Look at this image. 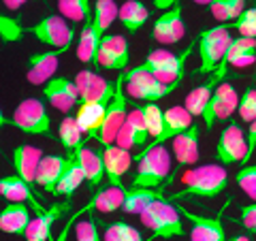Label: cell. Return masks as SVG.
Instances as JSON below:
<instances>
[{
  "mask_svg": "<svg viewBox=\"0 0 256 241\" xmlns=\"http://www.w3.org/2000/svg\"><path fill=\"white\" fill-rule=\"evenodd\" d=\"M184 190L175 194L180 196H198V198H216L228 186V173L222 164H201L188 168L182 175Z\"/></svg>",
  "mask_w": 256,
  "mask_h": 241,
  "instance_id": "6da1fadb",
  "label": "cell"
},
{
  "mask_svg": "<svg viewBox=\"0 0 256 241\" xmlns=\"http://www.w3.org/2000/svg\"><path fill=\"white\" fill-rule=\"evenodd\" d=\"M137 173L130 188H162L171 184V154L164 146L154 148L146 154H137Z\"/></svg>",
  "mask_w": 256,
  "mask_h": 241,
  "instance_id": "7a4b0ae2",
  "label": "cell"
},
{
  "mask_svg": "<svg viewBox=\"0 0 256 241\" xmlns=\"http://www.w3.org/2000/svg\"><path fill=\"white\" fill-rule=\"evenodd\" d=\"M141 224L152 230V237L162 239H175L184 235V224L180 218V210L169 198H160L152 203L141 216Z\"/></svg>",
  "mask_w": 256,
  "mask_h": 241,
  "instance_id": "3957f363",
  "label": "cell"
},
{
  "mask_svg": "<svg viewBox=\"0 0 256 241\" xmlns=\"http://www.w3.org/2000/svg\"><path fill=\"white\" fill-rule=\"evenodd\" d=\"M230 41H233V36H230V28L226 24L203 30L201 34H198V58H201L198 73L212 75L214 70L220 66V62L224 60Z\"/></svg>",
  "mask_w": 256,
  "mask_h": 241,
  "instance_id": "277c9868",
  "label": "cell"
},
{
  "mask_svg": "<svg viewBox=\"0 0 256 241\" xmlns=\"http://www.w3.org/2000/svg\"><path fill=\"white\" fill-rule=\"evenodd\" d=\"M124 82H126V75L120 73V77L116 79V94H114V98H111L109 105H107L105 122H102L100 136H98V143L102 148L114 146L120 130H122L124 122H126V118H128V102H126Z\"/></svg>",
  "mask_w": 256,
  "mask_h": 241,
  "instance_id": "5b68a950",
  "label": "cell"
},
{
  "mask_svg": "<svg viewBox=\"0 0 256 241\" xmlns=\"http://www.w3.org/2000/svg\"><path fill=\"white\" fill-rule=\"evenodd\" d=\"M11 124L26 134H52V120L41 98H24L13 111Z\"/></svg>",
  "mask_w": 256,
  "mask_h": 241,
  "instance_id": "8992f818",
  "label": "cell"
},
{
  "mask_svg": "<svg viewBox=\"0 0 256 241\" xmlns=\"http://www.w3.org/2000/svg\"><path fill=\"white\" fill-rule=\"evenodd\" d=\"M126 75V82H124V90L126 94L134 100H146V102H156L164 96H169L178 86H166L162 82L143 70L141 66H134L132 70H128Z\"/></svg>",
  "mask_w": 256,
  "mask_h": 241,
  "instance_id": "52a82bcc",
  "label": "cell"
},
{
  "mask_svg": "<svg viewBox=\"0 0 256 241\" xmlns=\"http://www.w3.org/2000/svg\"><path fill=\"white\" fill-rule=\"evenodd\" d=\"M26 32L34 34L41 43L54 47V50H68L75 36V30L68 26V22L62 15H47V18L28 26Z\"/></svg>",
  "mask_w": 256,
  "mask_h": 241,
  "instance_id": "ba28073f",
  "label": "cell"
},
{
  "mask_svg": "<svg viewBox=\"0 0 256 241\" xmlns=\"http://www.w3.org/2000/svg\"><path fill=\"white\" fill-rule=\"evenodd\" d=\"M237 107H239L237 90L230 84L222 82L218 88H216L212 100L207 102V109L203 114V122L207 126V130H212V128L218 122H222V120H228L237 111Z\"/></svg>",
  "mask_w": 256,
  "mask_h": 241,
  "instance_id": "9c48e42d",
  "label": "cell"
},
{
  "mask_svg": "<svg viewBox=\"0 0 256 241\" xmlns=\"http://www.w3.org/2000/svg\"><path fill=\"white\" fill-rule=\"evenodd\" d=\"M248 150V139L244 134V128L237 122L228 124L222 130L218 143H216V158L220 164H237L244 162Z\"/></svg>",
  "mask_w": 256,
  "mask_h": 241,
  "instance_id": "30bf717a",
  "label": "cell"
},
{
  "mask_svg": "<svg viewBox=\"0 0 256 241\" xmlns=\"http://www.w3.org/2000/svg\"><path fill=\"white\" fill-rule=\"evenodd\" d=\"M77 90H79V105L82 102H98V105H107L116 94V82L111 84L105 77L96 75L94 70L86 68L75 79Z\"/></svg>",
  "mask_w": 256,
  "mask_h": 241,
  "instance_id": "8fae6325",
  "label": "cell"
},
{
  "mask_svg": "<svg viewBox=\"0 0 256 241\" xmlns=\"http://www.w3.org/2000/svg\"><path fill=\"white\" fill-rule=\"evenodd\" d=\"M226 68H228V62L226 60H222L220 62V66L214 70V73L205 79V82L201 86H196L194 90H190L188 96L184 98V107L188 109V114L192 118H203L205 114V109H207V102L212 100V96L216 92V88H218L222 82H224V77H226Z\"/></svg>",
  "mask_w": 256,
  "mask_h": 241,
  "instance_id": "7c38bea8",
  "label": "cell"
},
{
  "mask_svg": "<svg viewBox=\"0 0 256 241\" xmlns=\"http://www.w3.org/2000/svg\"><path fill=\"white\" fill-rule=\"evenodd\" d=\"M192 126V116L188 114V109L186 107H169L164 111V116H162V128H160V132L158 136H154L146 148H143L139 154H146V152L150 150H154V148H160V146H164V141H173L175 136H180L182 132H186L188 128Z\"/></svg>",
  "mask_w": 256,
  "mask_h": 241,
  "instance_id": "4fadbf2b",
  "label": "cell"
},
{
  "mask_svg": "<svg viewBox=\"0 0 256 241\" xmlns=\"http://www.w3.org/2000/svg\"><path fill=\"white\" fill-rule=\"evenodd\" d=\"M128 60H130V54H128L126 36L111 34V36L102 38L94 64H98V66H102V68H111V70L124 73V68L128 66Z\"/></svg>",
  "mask_w": 256,
  "mask_h": 241,
  "instance_id": "5bb4252c",
  "label": "cell"
},
{
  "mask_svg": "<svg viewBox=\"0 0 256 241\" xmlns=\"http://www.w3.org/2000/svg\"><path fill=\"white\" fill-rule=\"evenodd\" d=\"M43 96L54 109L68 114L75 105H79V90L77 84L68 77H54L52 82H47L43 88Z\"/></svg>",
  "mask_w": 256,
  "mask_h": 241,
  "instance_id": "9a60e30c",
  "label": "cell"
},
{
  "mask_svg": "<svg viewBox=\"0 0 256 241\" xmlns=\"http://www.w3.org/2000/svg\"><path fill=\"white\" fill-rule=\"evenodd\" d=\"M180 214L186 218L190 226V241H226V230L220 216H196L184 207H178Z\"/></svg>",
  "mask_w": 256,
  "mask_h": 241,
  "instance_id": "2e32d148",
  "label": "cell"
},
{
  "mask_svg": "<svg viewBox=\"0 0 256 241\" xmlns=\"http://www.w3.org/2000/svg\"><path fill=\"white\" fill-rule=\"evenodd\" d=\"M66 50H52V52H41V54H32L28 58L26 66V79L32 86H45L47 82H52L56 70H58L60 56Z\"/></svg>",
  "mask_w": 256,
  "mask_h": 241,
  "instance_id": "e0dca14e",
  "label": "cell"
},
{
  "mask_svg": "<svg viewBox=\"0 0 256 241\" xmlns=\"http://www.w3.org/2000/svg\"><path fill=\"white\" fill-rule=\"evenodd\" d=\"M150 139L152 136H150V130L146 126V120H143V111H141V107H137L128 114L122 130H120L118 139H116V146L130 152L132 148H146L150 143Z\"/></svg>",
  "mask_w": 256,
  "mask_h": 241,
  "instance_id": "ac0fdd59",
  "label": "cell"
},
{
  "mask_svg": "<svg viewBox=\"0 0 256 241\" xmlns=\"http://www.w3.org/2000/svg\"><path fill=\"white\" fill-rule=\"evenodd\" d=\"M68 210H70V198H66L64 203H56L52 207H45L43 212H36V216L30 220L26 235H24L26 241H50L56 220H58L62 214H66Z\"/></svg>",
  "mask_w": 256,
  "mask_h": 241,
  "instance_id": "d6986e66",
  "label": "cell"
},
{
  "mask_svg": "<svg viewBox=\"0 0 256 241\" xmlns=\"http://www.w3.org/2000/svg\"><path fill=\"white\" fill-rule=\"evenodd\" d=\"M152 34L158 43L162 45H173L180 43L184 36H186V26H184L182 20V6H171L169 11H164L160 18L154 22V30Z\"/></svg>",
  "mask_w": 256,
  "mask_h": 241,
  "instance_id": "ffe728a7",
  "label": "cell"
},
{
  "mask_svg": "<svg viewBox=\"0 0 256 241\" xmlns=\"http://www.w3.org/2000/svg\"><path fill=\"white\" fill-rule=\"evenodd\" d=\"M102 160H105V178L109 180V184L124 188V175L132 164L130 152L114 143V146L102 148Z\"/></svg>",
  "mask_w": 256,
  "mask_h": 241,
  "instance_id": "44dd1931",
  "label": "cell"
},
{
  "mask_svg": "<svg viewBox=\"0 0 256 241\" xmlns=\"http://www.w3.org/2000/svg\"><path fill=\"white\" fill-rule=\"evenodd\" d=\"M68 164V154H50V156H43L41 164H38V171H36V186L50 192V194L56 196V186L62 178L64 168Z\"/></svg>",
  "mask_w": 256,
  "mask_h": 241,
  "instance_id": "7402d4cb",
  "label": "cell"
},
{
  "mask_svg": "<svg viewBox=\"0 0 256 241\" xmlns=\"http://www.w3.org/2000/svg\"><path fill=\"white\" fill-rule=\"evenodd\" d=\"M0 196L6 198L9 203H26L34 212H43L45 210V207L36 200V196L32 194V186L26 180H22L20 175L0 178Z\"/></svg>",
  "mask_w": 256,
  "mask_h": 241,
  "instance_id": "603a6c76",
  "label": "cell"
},
{
  "mask_svg": "<svg viewBox=\"0 0 256 241\" xmlns=\"http://www.w3.org/2000/svg\"><path fill=\"white\" fill-rule=\"evenodd\" d=\"M73 154L77 158L79 166L84 168L88 186H90L92 190L96 186H100V182L105 180V160H102V152H96V150L88 148L84 143V146H79Z\"/></svg>",
  "mask_w": 256,
  "mask_h": 241,
  "instance_id": "cb8c5ba5",
  "label": "cell"
},
{
  "mask_svg": "<svg viewBox=\"0 0 256 241\" xmlns=\"http://www.w3.org/2000/svg\"><path fill=\"white\" fill-rule=\"evenodd\" d=\"M43 160V152L34 146H18L13 150V168L15 175L26 180L30 186L36 182V171Z\"/></svg>",
  "mask_w": 256,
  "mask_h": 241,
  "instance_id": "d4e9b609",
  "label": "cell"
},
{
  "mask_svg": "<svg viewBox=\"0 0 256 241\" xmlns=\"http://www.w3.org/2000/svg\"><path fill=\"white\" fill-rule=\"evenodd\" d=\"M30 205L26 203H9L0 212V230L6 235L24 237L30 226Z\"/></svg>",
  "mask_w": 256,
  "mask_h": 241,
  "instance_id": "484cf974",
  "label": "cell"
},
{
  "mask_svg": "<svg viewBox=\"0 0 256 241\" xmlns=\"http://www.w3.org/2000/svg\"><path fill=\"white\" fill-rule=\"evenodd\" d=\"M107 105H98V102H82V105H79L75 118H77V124L82 126L86 139H96L98 141L102 122H105Z\"/></svg>",
  "mask_w": 256,
  "mask_h": 241,
  "instance_id": "4316f807",
  "label": "cell"
},
{
  "mask_svg": "<svg viewBox=\"0 0 256 241\" xmlns=\"http://www.w3.org/2000/svg\"><path fill=\"white\" fill-rule=\"evenodd\" d=\"M105 38V32H102L96 22L90 18L86 24L82 32H79V43H77V60H82L84 64L96 62V54H98V47Z\"/></svg>",
  "mask_w": 256,
  "mask_h": 241,
  "instance_id": "83f0119b",
  "label": "cell"
},
{
  "mask_svg": "<svg viewBox=\"0 0 256 241\" xmlns=\"http://www.w3.org/2000/svg\"><path fill=\"white\" fill-rule=\"evenodd\" d=\"M164 188H169V186H162V188H130V190H126L122 212L124 214H132V216H141L152 203L164 198Z\"/></svg>",
  "mask_w": 256,
  "mask_h": 241,
  "instance_id": "f1b7e54d",
  "label": "cell"
},
{
  "mask_svg": "<svg viewBox=\"0 0 256 241\" xmlns=\"http://www.w3.org/2000/svg\"><path fill=\"white\" fill-rule=\"evenodd\" d=\"M173 154L180 166L196 164L198 160V126L192 124L186 132L173 139Z\"/></svg>",
  "mask_w": 256,
  "mask_h": 241,
  "instance_id": "f546056e",
  "label": "cell"
},
{
  "mask_svg": "<svg viewBox=\"0 0 256 241\" xmlns=\"http://www.w3.org/2000/svg\"><path fill=\"white\" fill-rule=\"evenodd\" d=\"M224 60L228 62V66H248V64L256 62V38L235 36L228 45Z\"/></svg>",
  "mask_w": 256,
  "mask_h": 241,
  "instance_id": "4dcf8cb0",
  "label": "cell"
},
{
  "mask_svg": "<svg viewBox=\"0 0 256 241\" xmlns=\"http://www.w3.org/2000/svg\"><path fill=\"white\" fill-rule=\"evenodd\" d=\"M84 182H86L84 168L79 166L75 154L70 152V154H68V164H66V168H64L62 178L58 182V186H56V196H66V198H70V196L75 194V190L82 186Z\"/></svg>",
  "mask_w": 256,
  "mask_h": 241,
  "instance_id": "1f68e13d",
  "label": "cell"
},
{
  "mask_svg": "<svg viewBox=\"0 0 256 241\" xmlns=\"http://www.w3.org/2000/svg\"><path fill=\"white\" fill-rule=\"evenodd\" d=\"M118 20L122 22V26L128 32H139L146 26V22L150 20V9L141 0H126V2L120 6Z\"/></svg>",
  "mask_w": 256,
  "mask_h": 241,
  "instance_id": "d6a6232c",
  "label": "cell"
},
{
  "mask_svg": "<svg viewBox=\"0 0 256 241\" xmlns=\"http://www.w3.org/2000/svg\"><path fill=\"white\" fill-rule=\"evenodd\" d=\"M194 45H196V43H190L180 56H173V58L166 62L162 68L156 70L154 77L158 79V82H162V84H166V86H180L182 77H184V68H186V62H188V58H190L192 50H194Z\"/></svg>",
  "mask_w": 256,
  "mask_h": 241,
  "instance_id": "836d02e7",
  "label": "cell"
},
{
  "mask_svg": "<svg viewBox=\"0 0 256 241\" xmlns=\"http://www.w3.org/2000/svg\"><path fill=\"white\" fill-rule=\"evenodd\" d=\"M124 196H126V188H122V186H111V184H109L105 190H98L90 198V205L94 207V210L102 212V214H111V212L122 210Z\"/></svg>",
  "mask_w": 256,
  "mask_h": 241,
  "instance_id": "e575fe53",
  "label": "cell"
},
{
  "mask_svg": "<svg viewBox=\"0 0 256 241\" xmlns=\"http://www.w3.org/2000/svg\"><path fill=\"white\" fill-rule=\"evenodd\" d=\"M58 139L64 148H66V152L70 154V152H75L79 146H84V143L88 141L86 134L82 130V126L77 124V118L73 116H66L60 122V128H58Z\"/></svg>",
  "mask_w": 256,
  "mask_h": 241,
  "instance_id": "d590c367",
  "label": "cell"
},
{
  "mask_svg": "<svg viewBox=\"0 0 256 241\" xmlns=\"http://www.w3.org/2000/svg\"><path fill=\"white\" fill-rule=\"evenodd\" d=\"M58 11L64 20L73 24H86L92 18L90 0H58Z\"/></svg>",
  "mask_w": 256,
  "mask_h": 241,
  "instance_id": "8d00e7d4",
  "label": "cell"
},
{
  "mask_svg": "<svg viewBox=\"0 0 256 241\" xmlns=\"http://www.w3.org/2000/svg\"><path fill=\"white\" fill-rule=\"evenodd\" d=\"M102 241H154V237L143 239L141 232L126 222H109V224H105Z\"/></svg>",
  "mask_w": 256,
  "mask_h": 241,
  "instance_id": "74e56055",
  "label": "cell"
},
{
  "mask_svg": "<svg viewBox=\"0 0 256 241\" xmlns=\"http://www.w3.org/2000/svg\"><path fill=\"white\" fill-rule=\"evenodd\" d=\"M118 15H120V6L116 4V0H96L94 2L92 20L102 32H107L111 28V24L118 20Z\"/></svg>",
  "mask_w": 256,
  "mask_h": 241,
  "instance_id": "f35d334b",
  "label": "cell"
},
{
  "mask_svg": "<svg viewBox=\"0 0 256 241\" xmlns=\"http://www.w3.org/2000/svg\"><path fill=\"white\" fill-rule=\"evenodd\" d=\"M244 4H246V0H214L210 4V11L218 22L226 24L230 20H237L246 11Z\"/></svg>",
  "mask_w": 256,
  "mask_h": 241,
  "instance_id": "ab89813d",
  "label": "cell"
},
{
  "mask_svg": "<svg viewBox=\"0 0 256 241\" xmlns=\"http://www.w3.org/2000/svg\"><path fill=\"white\" fill-rule=\"evenodd\" d=\"M230 30H237L239 36H250V38H256V4L246 9L235 22L226 24Z\"/></svg>",
  "mask_w": 256,
  "mask_h": 241,
  "instance_id": "60d3db41",
  "label": "cell"
},
{
  "mask_svg": "<svg viewBox=\"0 0 256 241\" xmlns=\"http://www.w3.org/2000/svg\"><path fill=\"white\" fill-rule=\"evenodd\" d=\"M141 111H143V120H146V126L150 130V136L154 139L158 136L160 128H162V116L164 111L160 109L156 102H146V105H141Z\"/></svg>",
  "mask_w": 256,
  "mask_h": 241,
  "instance_id": "b9f144b4",
  "label": "cell"
},
{
  "mask_svg": "<svg viewBox=\"0 0 256 241\" xmlns=\"http://www.w3.org/2000/svg\"><path fill=\"white\" fill-rule=\"evenodd\" d=\"M235 184L244 190L246 196L256 200V164H248L235 175Z\"/></svg>",
  "mask_w": 256,
  "mask_h": 241,
  "instance_id": "7bdbcfd3",
  "label": "cell"
},
{
  "mask_svg": "<svg viewBox=\"0 0 256 241\" xmlns=\"http://www.w3.org/2000/svg\"><path fill=\"white\" fill-rule=\"evenodd\" d=\"M239 118L244 120V122H254L256 120V90L254 88H248V90L239 96Z\"/></svg>",
  "mask_w": 256,
  "mask_h": 241,
  "instance_id": "ee69618b",
  "label": "cell"
},
{
  "mask_svg": "<svg viewBox=\"0 0 256 241\" xmlns=\"http://www.w3.org/2000/svg\"><path fill=\"white\" fill-rule=\"evenodd\" d=\"M173 56H175V54H173V52H169V50H154V52H150V56L146 58V62L139 64V66H141L143 70H148V73L154 75L156 70H160L166 62H169V60L173 58Z\"/></svg>",
  "mask_w": 256,
  "mask_h": 241,
  "instance_id": "f6af8a7d",
  "label": "cell"
},
{
  "mask_svg": "<svg viewBox=\"0 0 256 241\" xmlns=\"http://www.w3.org/2000/svg\"><path fill=\"white\" fill-rule=\"evenodd\" d=\"M75 239L77 241H102L94 218H84V220L77 222V226H75Z\"/></svg>",
  "mask_w": 256,
  "mask_h": 241,
  "instance_id": "bcb514c9",
  "label": "cell"
},
{
  "mask_svg": "<svg viewBox=\"0 0 256 241\" xmlns=\"http://www.w3.org/2000/svg\"><path fill=\"white\" fill-rule=\"evenodd\" d=\"M239 224H242L248 232L256 235V203H250V205L242 207V214H239Z\"/></svg>",
  "mask_w": 256,
  "mask_h": 241,
  "instance_id": "7dc6e473",
  "label": "cell"
},
{
  "mask_svg": "<svg viewBox=\"0 0 256 241\" xmlns=\"http://www.w3.org/2000/svg\"><path fill=\"white\" fill-rule=\"evenodd\" d=\"M254 152H256V120L250 124V128H248V150H246V158H244V166L248 164V160H250L254 156Z\"/></svg>",
  "mask_w": 256,
  "mask_h": 241,
  "instance_id": "c3c4849f",
  "label": "cell"
},
{
  "mask_svg": "<svg viewBox=\"0 0 256 241\" xmlns=\"http://www.w3.org/2000/svg\"><path fill=\"white\" fill-rule=\"evenodd\" d=\"M175 2H180V0H154V4L158 6V9H169V6L175 4ZM192 2H194V4H207V6H210L214 0H192Z\"/></svg>",
  "mask_w": 256,
  "mask_h": 241,
  "instance_id": "681fc988",
  "label": "cell"
},
{
  "mask_svg": "<svg viewBox=\"0 0 256 241\" xmlns=\"http://www.w3.org/2000/svg\"><path fill=\"white\" fill-rule=\"evenodd\" d=\"M28 0H2V4L6 6L9 11H18V9H22L24 4H26Z\"/></svg>",
  "mask_w": 256,
  "mask_h": 241,
  "instance_id": "f907efd6",
  "label": "cell"
},
{
  "mask_svg": "<svg viewBox=\"0 0 256 241\" xmlns=\"http://www.w3.org/2000/svg\"><path fill=\"white\" fill-rule=\"evenodd\" d=\"M6 124H11V120L2 114V109H0V126H6Z\"/></svg>",
  "mask_w": 256,
  "mask_h": 241,
  "instance_id": "816d5d0a",
  "label": "cell"
},
{
  "mask_svg": "<svg viewBox=\"0 0 256 241\" xmlns=\"http://www.w3.org/2000/svg\"><path fill=\"white\" fill-rule=\"evenodd\" d=\"M70 224H73V222H68L66 226H64V230H62V235L58 237V241H64V239H66V235H68V228H70Z\"/></svg>",
  "mask_w": 256,
  "mask_h": 241,
  "instance_id": "f5cc1de1",
  "label": "cell"
},
{
  "mask_svg": "<svg viewBox=\"0 0 256 241\" xmlns=\"http://www.w3.org/2000/svg\"><path fill=\"white\" fill-rule=\"evenodd\" d=\"M226 241H250L246 235H235V237H230V239H226Z\"/></svg>",
  "mask_w": 256,
  "mask_h": 241,
  "instance_id": "db71d44e",
  "label": "cell"
}]
</instances>
